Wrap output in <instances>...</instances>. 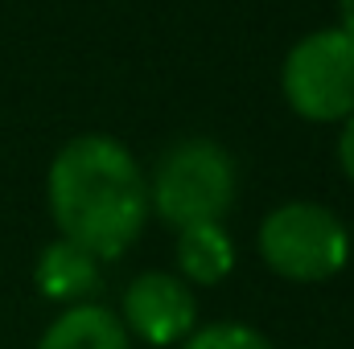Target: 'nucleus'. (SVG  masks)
<instances>
[{
	"label": "nucleus",
	"instance_id": "423d86ee",
	"mask_svg": "<svg viewBox=\"0 0 354 349\" xmlns=\"http://www.w3.org/2000/svg\"><path fill=\"white\" fill-rule=\"evenodd\" d=\"M99 263L91 251H83L79 243L71 239H58L50 247H41V255L33 263V283L46 300H58V304H91V296L99 292L103 275H99Z\"/></svg>",
	"mask_w": 354,
	"mask_h": 349
},
{
	"label": "nucleus",
	"instance_id": "f03ea898",
	"mask_svg": "<svg viewBox=\"0 0 354 349\" xmlns=\"http://www.w3.org/2000/svg\"><path fill=\"white\" fill-rule=\"evenodd\" d=\"M235 201V161L218 140L189 136L161 152L149 181V210L174 230L223 222Z\"/></svg>",
	"mask_w": 354,
	"mask_h": 349
},
{
	"label": "nucleus",
	"instance_id": "f8f14e48",
	"mask_svg": "<svg viewBox=\"0 0 354 349\" xmlns=\"http://www.w3.org/2000/svg\"><path fill=\"white\" fill-rule=\"evenodd\" d=\"M351 259H354V235H351Z\"/></svg>",
	"mask_w": 354,
	"mask_h": 349
},
{
	"label": "nucleus",
	"instance_id": "20e7f679",
	"mask_svg": "<svg viewBox=\"0 0 354 349\" xmlns=\"http://www.w3.org/2000/svg\"><path fill=\"white\" fill-rule=\"evenodd\" d=\"M280 87L301 119L342 123L354 115V37L338 25L301 37L284 58Z\"/></svg>",
	"mask_w": 354,
	"mask_h": 349
},
{
	"label": "nucleus",
	"instance_id": "6e6552de",
	"mask_svg": "<svg viewBox=\"0 0 354 349\" xmlns=\"http://www.w3.org/2000/svg\"><path fill=\"white\" fill-rule=\"evenodd\" d=\"M37 349H128V329L111 308L71 304L41 333Z\"/></svg>",
	"mask_w": 354,
	"mask_h": 349
},
{
	"label": "nucleus",
	"instance_id": "f257e3e1",
	"mask_svg": "<svg viewBox=\"0 0 354 349\" xmlns=\"http://www.w3.org/2000/svg\"><path fill=\"white\" fill-rule=\"evenodd\" d=\"M50 214L62 239L95 259H120L145 230L149 181L136 157L111 136H75L58 148L46 177Z\"/></svg>",
	"mask_w": 354,
	"mask_h": 349
},
{
	"label": "nucleus",
	"instance_id": "9d476101",
	"mask_svg": "<svg viewBox=\"0 0 354 349\" xmlns=\"http://www.w3.org/2000/svg\"><path fill=\"white\" fill-rule=\"evenodd\" d=\"M338 165H342L346 181L354 185V115L342 119V132H338Z\"/></svg>",
	"mask_w": 354,
	"mask_h": 349
},
{
	"label": "nucleus",
	"instance_id": "9b49d317",
	"mask_svg": "<svg viewBox=\"0 0 354 349\" xmlns=\"http://www.w3.org/2000/svg\"><path fill=\"white\" fill-rule=\"evenodd\" d=\"M338 21H342L338 29H346L354 37V0H338Z\"/></svg>",
	"mask_w": 354,
	"mask_h": 349
},
{
	"label": "nucleus",
	"instance_id": "39448f33",
	"mask_svg": "<svg viewBox=\"0 0 354 349\" xmlns=\"http://www.w3.org/2000/svg\"><path fill=\"white\" fill-rule=\"evenodd\" d=\"M120 321L132 337L165 349L181 346L198 325V300L189 283L169 271H140L120 300Z\"/></svg>",
	"mask_w": 354,
	"mask_h": 349
},
{
	"label": "nucleus",
	"instance_id": "1a4fd4ad",
	"mask_svg": "<svg viewBox=\"0 0 354 349\" xmlns=\"http://www.w3.org/2000/svg\"><path fill=\"white\" fill-rule=\"evenodd\" d=\"M181 349H272L260 329L252 325H239V321H218V325H206V329H194Z\"/></svg>",
	"mask_w": 354,
	"mask_h": 349
},
{
	"label": "nucleus",
	"instance_id": "7ed1b4c3",
	"mask_svg": "<svg viewBox=\"0 0 354 349\" xmlns=\"http://www.w3.org/2000/svg\"><path fill=\"white\" fill-rule=\"evenodd\" d=\"M260 255L292 283H326L351 259V230L330 206L288 201L260 222Z\"/></svg>",
	"mask_w": 354,
	"mask_h": 349
},
{
	"label": "nucleus",
	"instance_id": "0eeeda50",
	"mask_svg": "<svg viewBox=\"0 0 354 349\" xmlns=\"http://www.w3.org/2000/svg\"><path fill=\"white\" fill-rule=\"evenodd\" d=\"M235 267V243L223 230V222H202L177 230V275L185 283L214 288L231 275Z\"/></svg>",
	"mask_w": 354,
	"mask_h": 349
}]
</instances>
